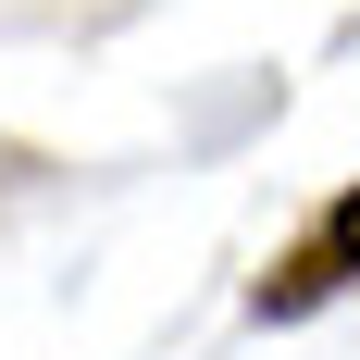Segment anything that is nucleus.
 <instances>
[{"label": "nucleus", "instance_id": "f257e3e1", "mask_svg": "<svg viewBox=\"0 0 360 360\" xmlns=\"http://www.w3.org/2000/svg\"><path fill=\"white\" fill-rule=\"evenodd\" d=\"M348 286H360V186H335V212L261 274V323H311V311L348 298Z\"/></svg>", "mask_w": 360, "mask_h": 360}]
</instances>
